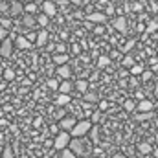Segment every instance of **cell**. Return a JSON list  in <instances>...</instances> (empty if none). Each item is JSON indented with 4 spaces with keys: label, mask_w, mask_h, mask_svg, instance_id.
<instances>
[{
    "label": "cell",
    "mask_w": 158,
    "mask_h": 158,
    "mask_svg": "<svg viewBox=\"0 0 158 158\" xmlns=\"http://www.w3.org/2000/svg\"><path fill=\"white\" fill-rule=\"evenodd\" d=\"M90 136H92V142H98V140H99V138H98V136H99V134H98V127H92V129H90Z\"/></svg>",
    "instance_id": "cell-30"
},
{
    "label": "cell",
    "mask_w": 158,
    "mask_h": 158,
    "mask_svg": "<svg viewBox=\"0 0 158 158\" xmlns=\"http://www.w3.org/2000/svg\"><path fill=\"white\" fill-rule=\"evenodd\" d=\"M6 35H7V30H6V28H2V26H0V39L4 40V37H6Z\"/></svg>",
    "instance_id": "cell-36"
},
{
    "label": "cell",
    "mask_w": 158,
    "mask_h": 158,
    "mask_svg": "<svg viewBox=\"0 0 158 158\" xmlns=\"http://www.w3.org/2000/svg\"><path fill=\"white\" fill-rule=\"evenodd\" d=\"M48 37H50V35H48V30L42 28L39 33H37V39H35L37 42H35V44H37V46H44V44L48 42Z\"/></svg>",
    "instance_id": "cell-11"
},
{
    "label": "cell",
    "mask_w": 158,
    "mask_h": 158,
    "mask_svg": "<svg viewBox=\"0 0 158 158\" xmlns=\"http://www.w3.org/2000/svg\"><path fill=\"white\" fill-rule=\"evenodd\" d=\"M114 158H125L123 155H114Z\"/></svg>",
    "instance_id": "cell-42"
},
{
    "label": "cell",
    "mask_w": 158,
    "mask_h": 158,
    "mask_svg": "<svg viewBox=\"0 0 158 158\" xmlns=\"http://www.w3.org/2000/svg\"><path fill=\"white\" fill-rule=\"evenodd\" d=\"M99 118H101V112H94V114H92V123H98Z\"/></svg>",
    "instance_id": "cell-34"
},
{
    "label": "cell",
    "mask_w": 158,
    "mask_h": 158,
    "mask_svg": "<svg viewBox=\"0 0 158 158\" xmlns=\"http://www.w3.org/2000/svg\"><path fill=\"white\" fill-rule=\"evenodd\" d=\"M11 50H13V42L7 39L2 40V44H0V55L2 57H9L11 55Z\"/></svg>",
    "instance_id": "cell-5"
},
{
    "label": "cell",
    "mask_w": 158,
    "mask_h": 158,
    "mask_svg": "<svg viewBox=\"0 0 158 158\" xmlns=\"http://www.w3.org/2000/svg\"><path fill=\"white\" fill-rule=\"evenodd\" d=\"M70 2H72V4H76V6H79V4H81V0H70Z\"/></svg>",
    "instance_id": "cell-41"
},
{
    "label": "cell",
    "mask_w": 158,
    "mask_h": 158,
    "mask_svg": "<svg viewBox=\"0 0 158 158\" xmlns=\"http://www.w3.org/2000/svg\"><path fill=\"white\" fill-rule=\"evenodd\" d=\"M156 28H158V24H156V22H151V24H149V28H147V31H155Z\"/></svg>",
    "instance_id": "cell-37"
},
{
    "label": "cell",
    "mask_w": 158,
    "mask_h": 158,
    "mask_svg": "<svg viewBox=\"0 0 158 158\" xmlns=\"http://www.w3.org/2000/svg\"><path fill=\"white\" fill-rule=\"evenodd\" d=\"M123 66H127V68H132V66H134V59H132L131 55H127V57L123 59Z\"/></svg>",
    "instance_id": "cell-25"
},
{
    "label": "cell",
    "mask_w": 158,
    "mask_h": 158,
    "mask_svg": "<svg viewBox=\"0 0 158 158\" xmlns=\"http://www.w3.org/2000/svg\"><path fill=\"white\" fill-rule=\"evenodd\" d=\"M7 9V4H0V11H6Z\"/></svg>",
    "instance_id": "cell-39"
},
{
    "label": "cell",
    "mask_w": 158,
    "mask_h": 158,
    "mask_svg": "<svg viewBox=\"0 0 158 158\" xmlns=\"http://www.w3.org/2000/svg\"><path fill=\"white\" fill-rule=\"evenodd\" d=\"M42 13H44V15H48V17H53V15H57V7H55V4H53L52 0H46V2H42Z\"/></svg>",
    "instance_id": "cell-4"
},
{
    "label": "cell",
    "mask_w": 158,
    "mask_h": 158,
    "mask_svg": "<svg viewBox=\"0 0 158 158\" xmlns=\"http://www.w3.org/2000/svg\"><path fill=\"white\" fill-rule=\"evenodd\" d=\"M153 153H155V156H156V158H158V149H156V151H153Z\"/></svg>",
    "instance_id": "cell-43"
},
{
    "label": "cell",
    "mask_w": 158,
    "mask_h": 158,
    "mask_svg": "<svg viewBox=\"0 0 158 158\" xmlns=\"http://www.w3.org/2000/svg\"><path fill=\"white\" fill-rule=\"evenodd\" d=\"M61 158H76V155H74L70 149H63V151H61Z\"/></svg>",
    "instance_id": "cell-29"
},
{
    "label": "cell",
    "mask_w": 158,
    "mask_h": 158,
    "mask_svg": "<svg viewBox=\"0 0 158 158\" xmlns=\"http://www.w3.org/2000/svg\"><path fill=\"white\" fill-rule=\"evenodd\" d=\"M151 116H153V112H140V116H136V119L143 121V119H149Z\"/></svg>",
    "instance_id": "cell-31"
},
{
    "label": "cell",
    "mask_w": 158,
    "mask_h": 158,
    "mask_svg": "<svg viewBox=\"0 0 158 158\" xmlns=\"http://www.w3.org/2000/svg\"><path fill=\"white\" fill-rule=\"evenodd\" d=\"M15 46H17V48H20V50H28V48H30L28 37H22V35H20V37H17V39H15Z\"/></svg>",
    "instance_id": "cell-14"
},
{
    "label": "cell",
    "mask_w": 158,
    "mask_h": 158,
    "mask_svg": "<svg viewBox=\"0 0 158 158\" xmlns=\"http://www.w3.org/2000/svg\"><path fill=\"white\" fill-rule=\"evenodd\" d=\"M59 85H61V83H57V79H48V88L59 90Z\"/></svg>",
    "instance_id": "cell-26"
},
{
    "label": "cell",
    "mask_w": 158,
    "mask_h": 158,
    "mask_svg": "<svg viewBox=\"0 0 158 158\" xmlns=\"http://www.w3.org/2000/svg\"><path fill=\"white\" fill-rule=\"evenodd\" d=\"M85 101H88V103H96V101H98V96H96L94 92H86V94H85Z\"/></svg>",
    "instance_id": "cell-24"
},
{
    "label": "cell",
    "mask_w": 158,
    "mask_h": 158,
    "mask_svg": "<svg viewBox=\"0 0 158 158\" xmlns=\"http://www.w3.org/2000/svg\"><path fill=\"white\" fill-rule=\"evenodd\" d=\"M68 145H70V151H72L76 156H86V155L90 153V149H88V147H85V142H83V140H79V138H72Z\"/></svg>",
    "instance_id": "cell-2"
},
{
    "label": "cell",
    "mask_w": 158,
    "mask_h": 158,
    "mask_svg": "<svg viewBox=\"0 0 158 158\" xmlns=\"http://www.w3.org/2000/svg\"><path fill=\"white\" fill-rule=\"evenodd\" d=\"M0 24H2V28H9V26H11V20H7V19H0Z\"/></svg>",
    "instance_id": "cell-33"
},
{
    "label": "cell",
    "mask_w": 158,
    "mask_h": 158,
    "mask_svg": "<svg viewBox=\"0 0 158 158\" xmlns=\"http://www.w3.org/2000/svg\"><path fill=\"white\" fill-rule=\"evenodd\" d=\"M114 28L118 30L119 33H127V20H125L123 17H118V19L114 20Z\"/></svg>",
    "instance_id": "cell-10"
},
{
    "label": "cell",
    "mask_w": 158,
    "mask_h": 158,
    "mask_svg": "<svg viewBox=\"0 0 158 158\" xmlns=\"http://www.w3.org/2000/svg\"><path fill=\"white\" fill-rule=\"evenodd\" d=\"M72 88H74L72 81H70V79H64V81L59 85V94H70V92H72Z\"/></svg>",
    "instance_id": "cell-8"
},
{
    "label": "cell",
    "mask_w": 158,
    "mask_h": 158,
    "mask_svg": "<svg viewBox=\"0 0 158 158\" xmlns=\"http://www.w3.org/2000/svg\"><path fill=\"white\" fill-rule=\"evenodd\" d=\"M138 151H140L142 155H149V153H153V147H151V143H147V142H142V143L138 145Z\"/></svg>",
    "instance_id": "cell-17"
},
{
    "label": "cell",
    "mask_w": 158,
    "mask_h": 158,
    "mask_svg": "<svg viewBox=\"0 0 158 158\" xmlns=\"http://www.w3.org/2000/svg\"><path fill=\"white\" fill-rule=\"evenodd\" d=\"M123 107H125V110H129V112H131V110H134V109H136V103L129 99V101H125V103H123Z\"/></svg>",
    "instance_id": "cell-27"
},
{
    "label": "cell",
    "mask_w": 158,
    "mask_h": 158,
    "mask_svg": "<svg viewBox=\"0 0 158 158\" xmlns=\"http://www.w3.org/2000/svg\"><path fill=\"white\" fill-rule=\"evenodd\" d=\"M2 158H13V149H11V147L2 149Z\"/></svg>",
    "instance_id": "cell-28"
},
{
    "label": "cell",
    "mask_w": 158,
    "mask_h": 158,
    "mask_svg": "<svg viewBox=\"0 0 158 158\" xmlns=\"http://www.w3.org/2000/svg\"><path fill=\"white\" fill-rule=\"evenodd\" d=\"M138 110H140V112H153V101L142 99V101L138 103Z\"/></svg>",
    "instance_id": "cell-9"
},
{
    "label": "cell",
    "mask_w": 158,
    "mask_h": 158,
    "mask_svg": "<svg viewBox=\"0 0 158 158\" xmlns=\"http://www.w3.org/2000/svg\"><path fill=\"white\" fill-rule=\"evenodd\" d=\"M57 52L63 53V52H64V44H59V46H57Z\"/></svg>",
    "instance_id": "cell-38"
},
{
    "label": "cell",
    "mask_w": 158,
    "mask_h": 158,
    "mask_svg": "<svg viewBox=\"0 0 158 158\" xmlns=\"http://www.w3.org/2000/svg\"><path fill=\"white\" fill-rule=\"evenodd\" d=\"M40 123H42V118H37V119H35V127H39Z\"/></svg>",
    "instance_id": "cell-40"
},
{
    "label": "cell",
    "mask_w": 158,
    "mask_h": 158,
    "mask_svg": "<svg viewBox=\"0 0 158 158\" xmlns=\"http://www.w3.org/2000/svg\"><path fill=\"white\" fill-rule=\"evenodd\" d=\"M35 22H37V20H35V19H33L31 15H28V13H26V17L22 19V24H24V26H28V28L35 26Z\"/></svg>",
    "instance_id": "cell-20"
},
{
    "label": "cell",
    "mask_w": 158,
    "mask_h": 158,
    "mask_svg": "<svg viewBox=\"0 0 158 158\" xmlns=\"http://www.w3.org/2000/svg\"><path fill=\"white\" fill-rule=\"evenodd\" d=\"M35 20H37V24H39V26L46 28V26H48V20H50V17H48V15H44V13H40Z\"/></svg>",
    "instance_id": "cell-18"
},
{
    "label": "cell",
    "mask_w": 158,
    "mask_h": 158,
    "mask_svg": "<svg viewBox=\"0 0 158 158\" xmlns=\"http://www.w3.org/2000/svg\"><path fill=\"white\" fill-rule=\"evenodd\" d=\"M4 77L7 79V81H11V79L15 77V72H13V70H6V72H4Z\"/></svg>",
    "instance_id": "cell-32"
},
{
    "label": "cell",
    "mask_w": 158,
    "mask_h": 158,
    "mask_svg": "<svg viewBox=\"0 0 158 158\" xmlns=\"http://www.w3.org/2000/svg\"><path fill=\"white\" fill-rule=\"evenodd\" d=\"M142 74H143V66L142 64H134L131 68V76H142Z\"/></svg>",
    "instance_id": "cell-22"
},
{
    "label": "cell",
    "mask_w": 158,
    "mask_h": 158,
    "mask_svg": "<svg viewBox=\"0 0 158 158\" xmlns=\"http://www.w3.org/2000/svg\"><path fill=\"white\" fill-rule=\"evenodd\" d=\"M57 76L63 79H70L72 77V68L68 64H61V66H57Z\"/></svg>",
    "instance_id": "cell-6"
},
{
    "label": "cell",
    "mask_w": 158,
    "mask_h": 158,
    "mask_svg": "<svg viewBox=\"0 0 158 158\" xmlns=\"http://www.w3.org/2000/svg\"><path fill=\"white\" fill-rule=\"evenodd\" d=\"M90 129H92V121L90 119H81V121L76 123V127L70 131V134L74 138H81V136H86L90 132Z\"/></svg>",
    "instance_id": "cell-1"
},
{
    "label": "cell",
    "mask_w": 158,
    "mask_h": 158,
    "mask_svg": "<svg viewBox=\"0 0 158 158\" xmlns=\"http://www.w3.org/2000/svg\"><path fill=\"white\" fill-rule=\"evenodd\" d=\"M68 143H70V132L63 131V132H59V134L55 136L53 147H55V149H59V151H63V149H66V147H68Z\"/></svg>",
    "instance_id": "cell-3"
},
{
    "label": "cell",
    "mask_w": 158,
    "mask_h": 158,
    "mask_svg": "<svg viewBox=\"0 0 158 158\" xmlns=\"http://www.w3.org/2000/svg\"><path fill=\"white\" fill-rule=\"evenodd\" d=\"M28 2H33V0H28Z\"/></svg>",
    "instance_id": "cell-45"
},
{
    "label": "cell",
    "mask_w": 158,
    "mask_h": 158,
    "mask_svg": "<svg viewBox=\"0 0 158 158\" xmlns=\"http://www.w3.org/2000/svg\"><path fill=\"white\" fill-rule=\"evenodd\" d=\"M76 88H77L79 92H83V94H86V88H88V83H86L85 79H79L77 83H76Z\"/></svg>",
    "instance_id": "cell-19"
},
{
    "label": "cell",
    "mask_w": 158,
    "mask_h": 158,
    "mask_svg": "<svg viewBox=\"0 0 158 158\" xmlns=\"http://www.w3.org/2000/svg\"><path fill=\"white\" fill-rule=\"evenodd\" d=\"M53 63H55L57 66L66 64V63H68V55H66V53H55V55H53Z\"/></svg>",
    "instance_id": "cell-15"
},
{
    "label": "cell",
    "mask_w": 158,
    "mask_h": 158,
    "mask_svg": "<svg viewBox=\"0 0 158 158\" xmlns=\"http://www.w3.org/2000/svg\"><path fill=\"white\" fill-rule=\"evenodd\" d=\"M0 158H2V149H0Z\"/></svg>",
    "instance_id": "cell-44"
},
{
    "label": "cell",
    "mask_w": 158,
    "mask_h": 158,
    "mask_svg": "<svg viewBox=\"0 0 158 158\" xmlns=\"http://www.w3.org/2000/svg\"><path fill=\"white\" fill-rule=\"evenodd\" d=\"M9 11H11V15H13V17H17V15H22V11H24V6H22L20 2H13V4L9 6Z\"/></svg>",
    "instance_id": "cell-13"
},
{
    "label": "cell",
    "mask_w": 158,
    "mask_h": 158,
    "mask_svg": "<svg viewBox=\"0 0 158 158\" xmlns=\"http://www.w3.org/2000/svg\"><path fill=\"white\" fill-rule=\"evenodd\" d=\"M109 64H110V57L101 55V57L98 59V66H99V68H105V66H109Z\"/></svg>",
    "instance_id": "cell-21"
},
{
    "label": "cell",
    "mask_w": 158,
    "mask_h": 158,
    "mask_svg": "<svg viewBox=\"0 0 158 158\" xmlns=\"http://www.w3.org/2000/svg\"><path fill=\"white\" fill-rule=\"evenodd\" d=\"M24 11H26L28 15H31V13H35V11H37V6H35L33 2H30V4H26V6H24Z\"/></svg>",
    "instance_id": "cell-23"
},
{
    "label": "cell",
    "mask_w": 158,
    "mask_h": 158,
    "mask_svg": "<svg viewBox=\"0 0 158 158\" xmlns=\"http://www.w3.org/2000/svg\"><path fill=\"white\" fill-rule=\"evenodd\" d=\"M76 123H77V121H76L74 118H63V119H61V127H63L66 132H68V131H72V129L76 127Z\"/></svg>",
    "instance_id": "cell-12"
},
{
    "label": "cell",
    "mask_w": 158,
    "mask_h": 158,
    "mask_svg": "<svg viewBox=\"0 0 158 158\" xmlns=\"http://www.w3.org/2000/svg\"><path fill=\"white\" fill-rule=\"evenodd\" d=\"M151 77H153V74H151V72H143V74H142V79H143V81H149Z\"/></svg>",
    "instance_id": "cell-35"
},
{
    "label": "cell",
    "mask_w": 158,
    "mask_h": 158,
    "mask_svg": "<svg viewBox=\"0 0 158 158\" xmlns=\"http://www.w3.org/2000/svg\"><path fill=\"white\" fill-rule=\"evenodd\" d=\"M86 19L90 20V22H98V24H103L105 20H107V17H105V13H88L86 15Z\"/></svg>",
    "instance_id": "cell-7"
},
{
    "label": "cell",
    "mask_w": 158,
    "mask_h": 158,
    "mask_svg": "<svg viewBox=\"0 0 158 158\" xmlns=\"http://www.w3.org/2000/svg\"><path fill=\"white\" fill-rule=\"evenodd\" d=\"M68 101H70V94H59V96H57V99H55V103H57L59 107L68 105Z\"/></svg>",
    "instance_id": "cell-16"
}]
</instances>
